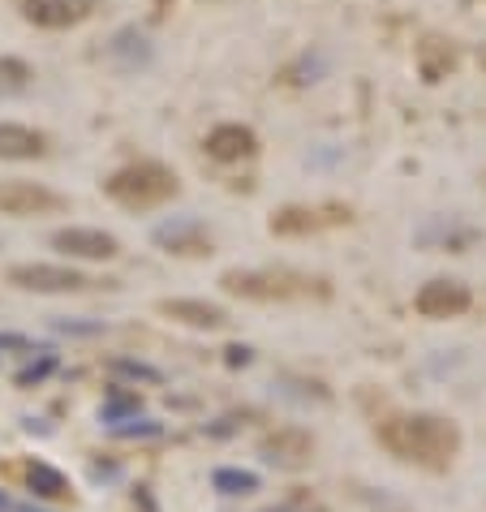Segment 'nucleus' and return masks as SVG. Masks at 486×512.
I'll list each match as a JSON object with an SVG mask.
<instances>
[{
  "mask_svg": "<svg viewBox=\"0 0 486 512\" xmlns=\"http://www.w3.org/2000/svg\"><path fill=\"white\" fill-rule=\"evenodd\" d=\"M379 444L405 465L422 469H448L461 452V426L439 414H388L375 426Z\"/></svg>",
  "mask_w": 486,
  "mask_h": 512,
  "instance_id": "nucleus-1",
  "label": "nucleus"
},
{
  "mask_svg": "<svg viewBox=\"0 0 486 512\" xmlns=\"http://www.w3.org/2000/svg\"><path fill=\"white\" fill-rule=\"evenodd\" d=\"M224 293L233 297H250V302H310V297H327L323 276H306L293 267H263V272H224L220 276Z\"/></svg>",
  "mask_w": 486,
  "mask_h": 512,
  "instance_id": "nucleus-2",
  "label": "nucleus"
},
{
  "mask_svg": "<svg viewBox=\"0 0 486 512\" xmlns=\"http://www.w3.org/2000/svg\"><path fill=\"white\" fill-rule=\"evenodd\" d=\"M104 190H108V198H117L121 207L151 211V207H164L168 198H177L181 181L173 168H164V164H130V168H121V173H112L104 181Z\"/></svg>",
  "mask_w": 486,
  "mask_h": 512,
  "instance_id": "nucleus-3",
  "label": "nucleus"
},
{
  "mask_svg": "<svg viewBox=\"0 0 486 512\" xmlns=\"http://www.w3.org/2000/svg\"><path fill=\"white\" fill-rule=\"evenodd\" d=\"M5 280L13 284V289H22V293H82V289H95L99 284L87 272L56 267V263H18V267H9Z\"/></svg>",
  "mask_w": 486,
  "mask_h": 512,
  "instance_id": "nucleus-4",
  "label": "nucleus"
},
{
  "mask_svg": "<svg viewBox=\"0 0 486 512\" xmlns=\"http://www.w3.org/2000/svg\"><path fill=\"white\" fill-rule=\"evenodd\" d=\"M336 224H349V207H280L271 216V233L276 237H306V233H323L336 229Z\"/></svg>",
  "mask_w": 486,
  "mask_h": 512,
  "instance_id": "nucleus-5",
  "label": "nucleus"
},
{
  "mask_svg": "<svg viewBox=\"0 0 486 512\" xmlns=\"http://www.w3.org/2000/svg\"><path fill=\"white\" fill-rule=\"evenodd\" d=\"M0 211L5 216H52V211H65V198L48 190V186H35V181H5L0 186Z\"/></svg>",
  "mask_w": 486,
  "mask_h": 512,
  "instance_id": "nucleus-6",
  "label": "nucleus"
},
{
  "mask_svg": "<svg viewBox=\"0 0 486 512\" xmlns=\"http://www.w3.org/2000/svg\"><path fill=\"white\" fill-rule=\"evenodd\" d=\"M413 306H418L422 319H456L474 306V297H469V289L461 280H431V284L418 289Z\"/></svg>",
  "mask_w": 486,
  "mask_h": 512,
  "instance_id": "nucleus-7",
  "label": "nucleus"
},
{
  "mask_svg": "<svg viewBox=\"0 0 486 512\" xmlns=\"http://www.w3.org/2000/svg\"><path fill=\"white\" fill-rule=\"evenodd\" d=\"M99 9V0H22V18L44 31H65V26L87 22Z\"/></svg>",
  "mask_w": 486,
  "mask_h": 512,
  "instance_id": "nucleus-8",
  "label": "nucleus"
},
{
  "mask_svg": "<svg viewBox=\"0 0 486 512\" xmlns=\"http://www.w3.org/2000/svg\"><path fill=\"white\" fill-rule=\"evenodd\" d=\"M259 452H263V461L276 465V469H302L314 457V439L302 431V426H280V431H271L263 439Z\"/></svg>",
  "mask_w": 486,
  "mask_h": 512,
  "instance_id": "nucleus-9",
  "label": "nucleus"
},
{
  "mask_svg": "<svg viewBox=\"0 0 486 512\" xmlns=\"http://www.w3.org/2000/svg\"><path fill=\"white\" fill-rule=\"evenodd\" d=\"M52 250L69 254V259H117L121 241L112 233H99V229H56Z\"/></svg>",
  "mask_w": 486,
  "mask_h": 512,
  "instance_id": "nucleus-10",
  "label": "nucleus"
},
{
  "mask_svg": "<svg viewBox=\"0 0 486 512\" xmlns=\"http://www.w3.org/2000/svg\"><path fill=\"white\" fill-rule=\"evenodd\" d=\"M207 155L220 164H237V160H250L254 151H259V138H254L250 125H216V130L207 134Z\"/></svg>",
  "mask_w": 486,
  "mask_h": 512,
  "instance_id": "nucleus-11",
  "label": "nucleus"
},
{
  "mask_svg": "<svg viewBox=\"0 0 486 512\" xmlns=\"http://www.w3.org/2000/svg\"><path fill=\"white\" fill-rule=\"evenodd\" d=\"M160 315L177 319L185 327H203V332H220V327H228L233 319H228V310L216 306V302H194V297H168V302H160Z\"/></svg>",
  "mask_w": 486,
  "mask_h": 512,
  "instance_id": "nucleus-12",
  "label": "nucleus"
},
{
  "mask_svg": "<svg viewBox=\"0 0 486 512\" xmlns=\"http://www.w3.org/2000/svg\"><path fill=\"white\" fill-rule=\"evenodd\" d=\"M48 151V134L31 125H0V160H39Z\"/></svg>",
  "mask_w": 486,
  "mask_h": 512,
  "instance_id": "nucleus-13",
  "label": "nucleus"
},
{
  "mask_svg": "<svg viewBox=\"0 0 486 512\" xmlns=\"http://www.w3.org/2000/svg\"><path fill=\"white\" fill-rule=\"evenodd\" d=\"M155 241H160V246H168L173 254H211V237L198 229L194 220L160 224V229H155Z\"/></svg>",
  "mask_w": 486,
  "mask_h": 512,
  "instance_id": "nucleus-14",
  "label": "nucleus"
},
{
  "mask_svg": "<svg viewBox=\"0 0 486 512\" xmlns=\"http://www.w3.org/2000/svg\"><path fill=\"white\" fill-rule=\"evenodd\" d=\"M26 487H31L35 504L69 500V478L61 474V469H52L48 461H31V465H26Z\"/></svg>",
  "mask_w": 486,
  "mask_h": 512,
  "instance_id": "nucleus-15",
  "label": "nucleus"
},
{
  "mask_svg": "<svg viewBox=\"0 0 486 512\" xmlns=\"http://www.w3.org/2000/svg\"><path fill=\"white\" fill-rule=\"evenodd\" d=\"M108 56L117 61L125 74H134V69H142V65H151V39L147 35H138V31H121L117 39L108 44Z\"/></svg>",
  "mask_w": 486,
  "mask_h": 512,
  "instance_id": "nucleus-16",
  "label": "nucleus"
},
{
  "mask_svg": "<svg viewBox=\"0 0 486 512\" xmlns=\"http://www.w3.org/2000/svg\"><path fill=\"white\" fill-rule=\"evenodd\" d=\"M211 487H216L220 495H228V500H237V495H254L263 487L259 474L254 469H237V465H220L216 474H211Z\"/></svg>",
  "mask_w": 486,
  "mask_h": 512,
  "instance_id": "nucleus-17",
  "label": "nucleus"
},
{
  "mask_svg": "<svg viewBox=\"0 0 486 512\" xmlns=\"http://www.w3.org/2000/svg\"><path fill=\"white\" fill-rule=\"evenodd\" d=\"M418 65H422L426 82H439V78H448V69L456 65V52H452V44H443V39H426L418 48Z\"/></svg>",
  "mask_w": 486,
  "mask_h": 512,
  "instance_id": "nucleus-18",
  "label": "nucleus"
},
{
  "mask_svg": "<svg viewBox=\"0 0 486 512\" xmlns=\"http://www.w3.org/2000/svg\"><path fill=\"white\" fill-rule=\"evenodd\" d=\"M35 82V69L18 56H0V95H22Z\"/></svg>",
  "mask_w": 486,
  "mask_h": 512,
  "instance_id": "nucleus-19",
  "label": "nucleus"
},
{
  "mask_svg": "<svg viewBox=\"0 0 486 512\" xmlns=\"http://www.w3.org/2000/svg\"><path fill=\"white\" fill-rule=\"evenodd\" d=\"M52 371H56V353H44V358L31 362L26 371H18V379H13V383H18V388H35V383H44Z\"/></svg>",
  "mask_w": 486,
  "mask_h": 512,
  "instance_id": "nucleus-20",
  "label": "nucleus"
},
{
  "mask_svg": "<svg viewBox=\"0 0 486 512\" xmlns=\"http://www.w3.org/2000/svg\"><path fill=\"white\" fill-rule=\"evenodd\" d=\"M0 512H52L48 504H35V500H13V495L0 491Z\"/></svg>",
  "mask_w": 486,
  "mask_h": 512,
  "instance_id": "nucleus-21",
  "label": "nucleus"
},
{
  "mask_svg": "<svg viewBox=\"0 0 486 512\" xmlns=\"http://www.w3.org/2000/svg\"><path fill=\"white\" fill-rule=\"evenodd\" d=\"M117 371L121 375H134V379H160V371H151V366H138V362H117Z\"/></svg>",
  "mask_w": 486,
  "mask_h": 512,
  "instance_id": "nucleus-22",
  "label": "nucleus"
},
{
  "mask_svg": "<svg viewBox=\"0 0 486 512\" xmlns=\"http://www.w3.org/2000/svg\"><path fill=\"white\" fill-rule=\"evenodd\" d=\"M246 362H250V349H241V345L228 349V366H246Z\"/></svg>",
  "mask_w": 486,
  "mask_h": 512,
  "instance_id": "nucleus-23",
  "label": "nucleus"
},
{
  "mask_svg": "<svg viewBox=\"0 0 486 512\" xmlns=\"http://www.w3.org/2000/svg\"><path fill=\"white\" fill-rule=\"evenodd\" d=\"M0 349H31L26 336H0Z\"/></svg>",
  "mask_w": 486,
  "mask_h": 512,
  "instance_id": "nucleus-24",
  "label": "nucleus"
},
{
  "mask_svg": "<svg viewBox=\"0 0 486 512\" xmlns=\"http://www.w3.org/2000/svg\"><path fill=\"white\" fill-rule=\"evenodd\" d=\"M263 512H319V508H310V504H271Z\"/></svg>",
  "mask_w": 486,
  "mask_h": 512,
  "instance_id": "nucleus-25",
  "label": "nucleus"
}]
</instances>
